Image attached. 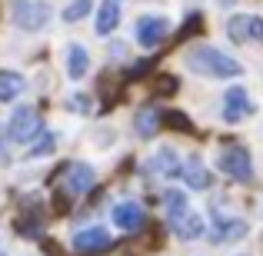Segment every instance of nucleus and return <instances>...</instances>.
Here are the masks:
<instances>
[{"label": "nucleus", "instance_id": "3", "mask_svg": "<svg viewBox=\"0 0 263 256\" xmlns=\"http://www.w3.org/2000/svg\"><path fill=\"white\" fill-rule=\"evenodd\" d=\"M93 183H97V173H93V167H87V163H67L57 176V186L67 193V200L84 196Z\"/></svg>", "mask_w": 263, "mask_h": 256}, {"label": "nucleus", "instance_id": "1", "mask_svg": "<svg viewBox=\"0 0 263 256\" xmlns=\"http://www.w3.org/2000/svg\"><path fill=\"white\" fill-rule=\"evenodd\" d=\"M186 67H190L193 73H200V77H240L243 73V64H237V60L230 57V53L217 50V47H193L190 53H186Z\"/></svg>", "mask_w": 263, "mask_h": 256}, {"label": "nucleus", "instance_id": "15", "mask_svg": "<svg viewBox=\"0 0 263 256\" xmlns=\"http://www.w3.org/2000/svg\"><path fill=\"white\" fill-rule=\"evenodd\" d=\"M150 170H154V173H163V176H180V173H183V167H180V160H177V153H174L170 147L157 150V156L150 160Z\"/></svg>", "mask_w": 263, "mask_h": 256}, {"label": "nucleus", "instance_id": "12", "mask_svg": "<svg viewBox=\"0 0 263 256\" xmlns=\"http://www.w3.org/2000/svg\"><path fill=\"white\" fill-rule=\"evenodd\" d=\"M180 176L186 180V186H190V190H206V186H210V170L203 167V160H200V156H190V160L183 163V173H180Z\"/></svg>", "mask_w": 263, "mask_h": 256}, {"label": "nucleus", "instance_id": "23", "mask_svg": "<svg viewBox=\"0 0 263 256\" xmlns=\"http://www.w3.org/2000/svg\"><path fill=\"white\" fill-rule=\"evenodd\" d=\"M70 107H73V110H90V100H87V96H73Z\"/></svg>", "mask_w": 263, "mask_h": 256}, {"label": "nucleus", "instance_id": "24", "mask_svg": "<svg viewBox=\"0 0 263 256\" xmlns=\"http://www.w3.org/2000/svg\"><path fill=\"white\" fill-rule=\"evenodd\" d=\"M0 256H7V253H4V250H0Z\"/></svg>", "mask_w": 263, "mask_h": 256}, {"label": "nucleus", "instance_id": "11", "mask_svg": "<svg viewBox=\"0 0 263 256\" xmlns=\"http://www.w3.org/2000/svg\"><path fill=\"white\" fill-rule=\"evenodd\" d=\"M247 220H240V216H220L217 223H213V230H210V240L213 243H233V240H240V237H247Z\"/></svg>", "mask_w": 263, "mask_h": 256}, {"label": "nucleus", "instance_id": "13", "mask_svg": "<svg viewBox=\"0 0 263 256\" xmlns=\"http://www.w3.org/2000/svg\"><path fill=\"white\" fill-rule=\"evenodd\" d=\"M27 90V80L17 70H0V103H13Z\"/></svg>", "mask_w": 263, "mask_h": 256}, {"label": "nucleus", "instance_id": "19", "mask_svg": "<svg viewBox=\"0 0 263 256\" xmlns=\"http://www.w3.org/2000/svg\"><path fill=\"white\" fill-rule=\"evenodd\" d=\"M33 147H27V160H37V156H50L53 150H57V136L47 133V130H40L37 136H33Z\"/></svg>", "mask_w": 263, "mask_h": 256}, {"label": "nucleus", "instance_id": "5", "mask_svg": "<svg viewBox=\"0 0 263 256\" xmlns=\"http://www.w3.org/2000/svg\"><path fill=\"white\" fill-rule=\"evenodd\" d=\"M227 33L237 44H263V17L253 13H237V17L227 20Z\"/></svg>", "mask_w": 263, "mask_h": 256}, {"label": "nucleus", "instance_id": "8", "mask_svg": "<svg viewBox=\"0 0 263 256\" xmlns=\"http://www.w3.org/2000/svg\"><path fill=\"white\" fill-rule=\"evenodd\" d=\"M250 113H253V103H250V96H247V90L243 87H230L227 90L223 93V120L227 123H240Z\"/></svg>", "mask_w": 263, "mask_h": 256}, {"label": "nucleus", "instance_id": "21", "mask_svg": "<svg viewBox=\"0 0 263 256\" xmlns=\"http://www.w3.org/2000/svg\"><path fill=\"white\" fill-rule=\"evenodd\" d=\"M90 10H93V4H90V0H73V4L64 10V20H67V24H77V20L87 17Z\"/></svg>", "mask_w": 263, "mask_h": 256}, {"label": "nucleus", "instance_id": "10", "mask_svg": "<svg viewBox=\"0 0 263 256\" xmlns=\"http://www.w3.org/2000/svg\"><path fill=\"white\" fill-rule=\"evenodd\" d=\"M114 223L120 226V230H127V233H137V230L147 226V213H143L140 203L127 200V203H117L114 206Z\"/></svg>", "mask_w": 263, "mask_h": 256}, {"label": "nucleus", "instance_id": "20", "mask_svg": "<svg viewBox=\"0 0 263 256\" xmlns=\"http://www.w3.org/2000/svg\"><path fill=\"white\" fill-rule=\"evenodd\" d=\"M163 210H167V223L174 226L177 220L186 213V196L180 190H167V193H163Z\"/></svg>", "mask_w": 263, "mask_h": 256}, {"label": "nucleus", "instance_id": "6", "mask_svg": "<svg viewBox=\"0 0 263 256\" xmlns=\"http://www.w3.org/2000/svg\"><path fill=\"white\" fill-rule=\"evenodd\" d=\"M170 33V24H167V17H140L134 24V37H137V44L140 47H147V50H154V47H160L163 44V37Z\"/></svg>", "mask_w": 263, "mask_h": 256}, {"label": "nucleus", "instance_id": "14", "mask_svg": "<svg viewBox=\"0 0 263 256\" xmlns=\"http://www.w3.org/2000/svg\"><path fill=\"white\" fill-rule=\"evenodd\" d=\"M117 27H120V7H117V0H103V7L97 10V33L107 37Z\"/></svg>", "mask_w": 263, "mask_h": 256}, {"label": "nucleus", "instance_id": "7", "mask_svg": "<svg viewBox=\"0 0 263 256\" xmlns=\"http://www.w3.org/2000/svg\"><path fill=\"white\" fill-rule=\"evenodd\" d=\"M13 20H17L20 30H40V27L50 20V7H47L44 0H17Z\"/></svg>", "mask_w": 263, "mask_h": 256}, {"label": "nucleus", "instance_id": "9", "mask_svg": "<svg viewBox=\"0 0 263 256\" xmlns=\"http://www.w3.org/2000/svg\"><path fill=\"white\" fill-rule=\"evenodd\" d=\"M110 246V233L103 226H87V230L73 233V250L84 253V256H97Z\"/></svg>", "mask_w": 263, "mask_h": 256}, {"label": "nucleus", "instance_id": "17", "mask_svg": "<svg viewBox=\"0 0 263 256\" xmlns=\"http://www.w3.org/2000/svg\"><path fill=\"white\" fill-rule=\"evenodd\" d=\"M174 233H177L180 240H200V237H203V220H200L197 213L186 210L183 216H180L177 223H174Z\"/></svg>", "mask_w": 263, "mask_h": 256}, {"label": "nucleus", "instance_id": "2", "mask_svg": "<svg viewBox=\"0 0 263 256\" xmlns=\"http://www.w3.org/2000/svg\"><path fill=\"white\" fill-rule=\"evenodd\" d=\"M217 167L227 173L230 180H240V183H250L253 180V163H250V153H247L240 143H227L217 156Z\"/></svg>", "mask_w": 263, "mask_h": 256}, {"label": "nucleus", "instance_id": "4", "mask_svg": "<svg viewBox=\"0 0 263 256\" xmlns=\"http://www.w3.org/2000/svg\"><path fill=\"white\" fill-rule=\"evenodd\" d=\"M44 130V120H40V113L33 107H17L10 116V127H7V136L17 143H30L33 136Z\"/></svg>", "mask_w": 263, "mask_h": 256}, {"label": "nucleus", "instance_id": "16", "mask_svg": "<svg viewBox=\"0 0 263 256\" xmlns=\"http://www.w3.org/2000/svg\"><path fill=\"white\" fill-rule=\"evenodd\" d=\"M134 127H137V133H140L143 140H150V136H154L157 130L163 127V113H157L154 107H147V110H140V113H137Z\"/></svg>", "mask_w": 263, "mask_h": 256}, {"label": "nucleus", "instance_id": "18", "mask_svg": "<svg viewBox=\"0 0 263 256\" xmlns=\"http://www.w3.org/2000/svg\"><path fill=\"white\" fill-rule=\"evenodd\" d=\"M87 70H90V53L80 44H70V50H67V73L73 80H80Z\"/></svg>", "mask_w": 263, "mask_h": 256}, {"label": "nucleus", "instance_id": "22", "mask_svg": "<svg viewBox=\"0 0 263 256\" xmlns=\"http://www.w3.org/2000/svg\"><path fill=\"white\" fill-rule=\"evenodd\" d=\"M163 127L170 130H183V133H190V120H183V113H177V110H170V113H163Z\"/></svg>", "mask_w": 263, "mask_h": 256}]
</instances>
